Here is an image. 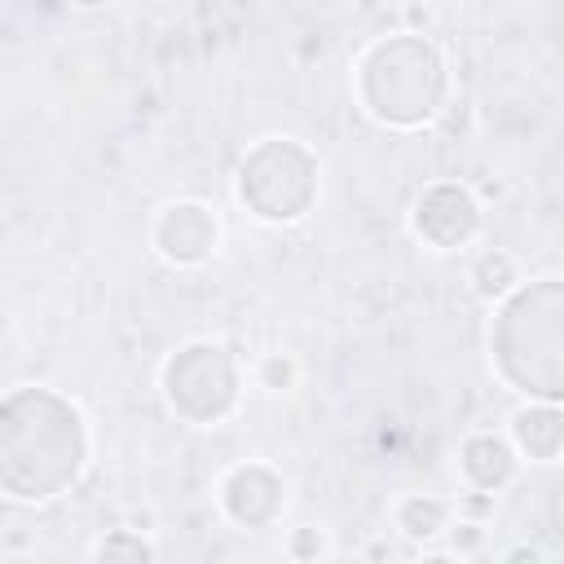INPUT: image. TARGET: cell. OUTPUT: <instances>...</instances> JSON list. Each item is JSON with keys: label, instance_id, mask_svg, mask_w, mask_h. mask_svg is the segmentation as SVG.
Listing matches in <instances>:
<instances>
[{"label": "cell", "instance_id": "1", "mask_svg": "<svg viewBox=\"0 0 564 564\" xmlns=\"http://www.w3.org/2000/svg\"><path fill=\"white\" fill-rule=\"evenodd\" d=\"M163 220L176 225V238H163V251L172 260H198L216 242V220L198 203H176V207H167Z\"/></svg>", "mask_w": 564, "mask_h": 564}, {"label": "cell", "instance_id": "2", "mask_svg": "<svg viewBox=\"0 0 564 564\" xmlns=\"http://www.w3.org/2000/svg\"><path fill=\"white\" fill-rule=\"evenodd\" d=\"M463 471H467L480 489H498V485L516 471V458H511V449H507L502 441L476 436V441H467V449H463Z\"/></svg>", "mask_w": 564, "mask_h": 564}, {"label": "cell", "instance_id": "3", "mask_svg": "<svg viewBox=\"0 0 564 564\" xmlns=\"http://www.w3.org/2000/svg\"><path fill=\"white\" fill-rule=\"evenodd\" d=\"M516 436L533 458H551L564 445V419L551 410H524L516 419Z\"/></svg>", "mask_w": 564, "mask_h": 564}, {"label": "cell", "instance_id": "4", "mask_svg": "<svg viewBox=\"0 0 564 564\" xmlns=\"http://www.w3.org/2000/svg\"><path fill=\"white\" fill-rule=\"evenodd\" d=\"M445 524V507L436 498H405L397 507V529L405 538H432Z\"/></svg>", "mask_w": 564, "mask_h": 564}, {"label": "cell", "instance_id": "5", "mask_svg": "<svg viewBox=\"0 0 564 564\" xmlns=\"http://www.w3.org/2000/svg\"><path fill=\"white\" fill-rule=\"evenodd\" d=\"M476 282H480L485 295L507 291V282H511V260H507V256H485L480 269H476Z\"/></svg>", "mask_w": 564, "mask_h": 564}, {"label": "cell", "instance_id": "6", "mask_svg": "<svg viewBox=\"0 0 564 564\" xmlns=\"http://www.w3.org/2000/svg\"><path fill=\"white\" fill-rule=\"evenodd\" d=\"M119 551H128V555H137V560H150V555H154L145 542H123V538H110V542H101V546H97V560H110V555H119Z\"/></svg>", "mask_w": 564, "mask_h": 564}, {"label": "cell", "instance_id": "7", "mask_svg": "<svg viewBox=\"0 0 564 564\" xmlns=\"http://www.w3.org/2000/svg\"><path fill=\"white\" fill-rule=\"evenodd\" d=\"M286 379H291V361L269 357V361H264V383H269V388H282Z\"/></svg>", "mask_w": 564, "mask_h": 564}]
</instances>
